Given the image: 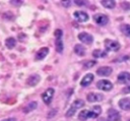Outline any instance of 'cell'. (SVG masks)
Listing matches in <instances>:
<instances>
[{"label":"cell","instance_id":"obj_1","mask_svg":"<svg viewBox=\"0 0 130 121\" xmlns=\"http://www.w3.org/2000/svg\"><path fill=\"white\" fill-rule=\"evenodd\" d=\"M84 106V102L82 101V100H80V99H78V100H75L72 104H71V106L69 107V109L67 110V112H66V117H71V116H73L74 114H75V112L77 111V109H79V108H81V107H83Z\"/></svg>","mask_w":130,"mask_h":121},{"label":"cell","instance_id":"obj_2","mask_svg":"<svg viewBox=\"0 0 130 121\" xmlns=\"http://www.w3.org/2000/svg\"><path fill=\"white\" fill-rule=\"evenodd\" d=\"M105 47H106L107 51H112V52H117L121 48L120 44L114 40H106L105 41Z\"/></svg>","mask_w":130,"mask_h":121},{"label":"cell","instance_id":"obj_3","mask_svg":"<svg viewBox=\"0 0 130 121\" xmlns=\"http://www.w3.org/2000/svg\"><path fill=\"white\" fill-rule=\"evenodd\" d=\"M96 87L104 92H110L113 88V83L107 79H101L96 82Z\"/></svg>","mask_w":130,"mask_h":121},{"label":"cell","instance_id":"obj_4","mask_svg":"<svg viewBox=\"0 0 130 121\" xmlns=\"http://www.w3.org/2000/svg\"><path fill=\"white\" fill-rule=\"evenodd\" d=\"M54 89L52 88V87H49V88H47L44 93H43V95H42V99H43V102L46 104V105H50L51 104V102H52V99H53V97H54Z\"/></svg>","mask_w":130,"mask_h":121},{"label":"cell","instance_id":"obj_5","mask_svg":"<svg viewBox=\"0 0 130 121\" xmlns=\"http://www.w3.org/2000/svg\"><path fill=\"white\" fill-rule=\"evenodd\" d=\"M93 20H94V22H95L96 24L103 26V25H106V24L108 23L109 18H108V16L105 15V14L98 13V14H94V15H93Z\"/></svg>","mask_w":130,"mask_h":121},{"label":"cell","instance_id":"obj_6","mask_svg":"<svg viewBox=\"0 0 130 121\" xmlns=\"http://www.w3.org/2000/svg\"><path fill=\"white\" fill-rule=\"evenodd\" d=\"M108 119L110 121H121V115L120 113L115 109H110L108 112Z\"/></svg>","mask_w":130,"mask_h":121},{"label":"cell","instance_id":"obj_7","mask_svg":"<svg viewBox=\"0 0 130 121\" xmlns=\"http://www.w3.org/2000/svg\"><path fill=\"white\" fill-rule=\"evenodd\" d=\"M78 39H79L80 42H82V43H84V44H91L92 41H93L92 36H91L90 34H88V33H85V32L80 33V34L78 35Z\"/></svg>","mask_w":130,"mask_h":121},{"label":"cell","instance_id":"obj_8","mask_svg":"<svg viewBox=\"0 0 130 121\" xmlns=\"http://www.w3.org/2000/svg\"><path fill=\"white\" fill-rule=\"evenodd\" d=\"M104 99V96L102 94H96V93H89L86 96V100L89 103H93V102H101Z\"/></svg>","mask_w":130,"mask_h":121},{"label":"cell","instance_id":"obj_9","mask_svg":"<svg viewBox=\"0 0 130 121\" xmlns=\"http://www.w3.org/2000/svg\"><path fill=\"white\" fill-rule=\"evenodd\" d=\"M117 81L119 83H128L130 81V73L127 71H123L121 73L118 74L117 76Z\"/></svg>","mask_w":130,"mask_h":121},{"label":"cell","instance_id":"obj_10","mask_svg":"<svg viewBox=\"0 0 130 121\" xmlns=\"http://www.w3.org/2000/svg\"><path fill=\"white\" fill-rule=\"evenodd\" d=\"M75 19L78 21V22H85L88 20V14L86 12H83V11H75L73 13Z\"/></svg>","mask_w":130,"mask_h":121},{"label":"cell","instance_id":"obj_11","mask_svg":"<svg viewBox=\"0 0 130 121\" xmlns=\"http://www.w3.org/2000/svg\"><path fill=\"white\" fill-rule=\"evenodd\" d=\"M40 80H41V77L39 74H32L26 79V83L30 86H35L40 82Z\"/></svg>","mask_w":130,"mask_h":121},{"label":"cell","instance_id":"obj_12","mask_svg":"<svg viewBox=\"0 0 130 121\" xmlns=\"http://www.w3.org/2000/svg\"><path fill=\"white\" fill-rule=\"evenodd\" d=\"M112 72H113V69L111 67H109V66H103V67H101V68H99L96 70V73L99 75H101V76H108Z\"/></svg>","mask_w":130,"mask_h":121},{"label":"cell","instance_id":"obj_13","mask_svg":"<svg viewBox=\"0 0 130 121\" xmlns=\"http://www.w3.org/2000/svg\"><path fill=\"white\" fill-rule=\"evenodd\" d=\"M93 74L92 73H87L82 79H81V81H80V84H81V86H87V85H89L92 81H93Z\"/></svg>","mask_w":130,"mask_h":121},{"label":"cell","instance_id":"obj_14","mask_svg":"<svg viewBox=\"0 0 130 121\" xmlns=\"http://www.w3.org/2000/svg\"><path fill=\"white\" fill-rule=\"evenodd\" d=\"M119 107H120L122 110L130 111V99H129V98L121 99V100L119 101Z\"/></svg>","mask_w":130,"mask_h":121},{"label":"cell","instance_id":"obj_15","mask_svg":"<svg viewBox=\"0 0 130 121\" xmlns=\"http://www.w3.org/2000/svg\"><path fill=\"white\" fill-rule=\"evenodd\" d=\"M49 53V48L47 47H44V48H41L37 54H36V60H43Z\"/></svg>","mask_w":130,"mask_h":121},{"label":"cell","instance_id":"obj_16","mask_svg":"<svg viewBox=\"0 0 130 121\" xmlns=\"http://www.w3.org/2000/svg\"><path fill=\"white\" fill-rule=\"evenodd\" d=\"M74 52H75V54H77L78 56H84L85 53H86L85 48H84L82 45H80V44H76V45L74 46Z\"/></svg>","mask_w":130,"mask_h":121},{"label":"cell","instance_id":"obj_17","mask_svg":"<svg viewBox=\"0 0 130 121\" xmlns=\"http://www.w3.org/2000/svg\"><path fill=\"white\" fill-rule=\"evenodd\" d=\"M101 3L104 7L108 8V9H113L116 6V1H114V0H102Z\"/></svg>","mask_w":130,"mask_h":121},{"label":"cell","instance_id":"obj_18","mask_svg":"<svg viewBox=\"0 0 130 121\" xmlns=\"http://www.w3.org/2000/svg\"><path fill=\"white\" fill-rule=\"evenodd\" d=\"M88 118H90V111L89 110H82L78 114V119L81 120V121H85Z\"/></svg>","mask_w":130,"mask_h":121},{"label":"cell","instance_id":"obj_19","mask_svg":"<svg viewBox=\"0 0 130 121\" xmlns=\"http://www.w3.org/2000/svg\"><path fill=\"white\" fill-rule=\"evenodd\" d=\"M90 111V118H96L101 112H102V108L100 106H93V108H91Z\"/></svg>","mask_w":130,"mask_h":121},{"label":"cell","instance_id":"obj_20","mask_svg":"<svg viewBox=\"0 0 130 121\" xmlns=\"http://www.w3.org/2000/svg\"><path fill=\"white\" fill-rule=\"evenodd\" d=\"M37 106H38V104H37V102H30V103H28L24 108H23V112L24 113H28V112H31V111H34L35 109H37Z\"/></svg>","mask_w":130,"mask_h":121},{"label":"cell","instance_id":"obj_21","mask_svg":"<svg viewBox=\"0 0 130 121\" xmlns=\"http://www.w3.org/2000/svg\"><path fill=\"white\" fill-rule=\"evenodd\" d=\"M5 45H6V47H7L8 49H12V48L15 47V45H16V41H15V39L12 38V37L7 38L6 41H5Z\"/></svg>","mask_w":130,"mask_h":121},{"label":"cell","instance_id":"obj_22","mask_svg":"<svg viewBox=\"0 0 130 121\" xmlns=\"http://www.w3.org/2000/svg\"><path fill=\"white\" fill-rule=\"evenodd\" d=\"M120 29L123 33V35H125L126 37H130V24H126V23L121 24Z\"/></svg>","mask_w":130,"mask_h":121},{"label":"cell","instance_id":"obj_23","mask_svg":"<svg viewBox=\"0 0 130 121\" xmlns=\"http://www.w3.org/2000/svg\"><path fill=\"white\" fill-rule=\"evenodd\" d=\"M55 48L58 53H62L63 51V42L62 39H56L55 40Z\"/></svg>","mask_w":130,"mask_h":121},{"label":"cell","instance_id":"obj_24","mask_svg":"<svg viewBox=\"0 0 130 121\" xmlns=\"http://www.w3.org/2000/svg\"><path fill=\"white\" fill-rule=\"evenodd\" d=\"M107 54H106V52H104V51H102V50H99V49H96V50H94L93 52H92V56L94 57V58H102V57H105Z\"/></svg>","mask_w":130,"mask_h":121},{"label":"cell","instance_id":"obj_25","mask_svg":"<svg viewBox=\"0 0 130 121\" xmlns=\"http://www.w3.org/2000/svg\"><path fill=\"white\" fill-rule=\"evenodd\" d=\"M96 64V61H94V60H89V61H87V62H85L84 64H83V67L85 68V69H87V68H91L93 65H95Z\"/></svg>","mask_w":130,"mask_h":121},{"label":"cell","instance_id":"obj_26","mask_svg":"<svg viewBox=\"0 0 130 121\" xmlns=\"http://www.w3.org/2000/svg\"><path fill=\"white\" fill-rule=\"evenodd\" d=\"M54 35H55L56 39H62V31L61 29H56Z\"/></svg>","mask_w":130,"mask_h":121},{"label":"cell","instance_id":"obj_27","mask_svg":"<svg viewBox=\"0 0 130 121\" xmlns=\"http://www.w3.org/2000/svg\"><path fill=\"white\" fill-rule=\"evenodd\" d=\"M122 94H130V84L125 86L123 89H122Z\"/></svg>","mask_w":130,"mask_h":121},{"label":"cell","instance_id":"obj_28","mask_svg":"<svg viewBox=\"0 0 130 121\" xmlns=\"http://www.w3.org/2000/svg\"><path fill=\"white\" fill-rule=\"evenodd\" d=\"M74 3H75L76 5H78V6H83V5H85V4H86V1H80V0H76V1H74Z\"/></svg>","mask_w":130,"mask_h":121},{"label":"cell","instance_id":"obj_29","mask_svg":"<svg viewBox=\"0 0 130 121\" xmlns=\"http://www.w3.org/2000/svg\"><path fill=\"white\" fill-rule=\"evenodd\" d=\"M61 3H62V5H63V6L68 7V6H70V3H71V2H70V1H62Z\"/></svg>","mask_w":130,"mask_h":121},{"label":"cell","instance_id":"obj_30","mask_svg":"<svg viewBox=\"0 0 130 121\" xmlns=\"http://www.w3.org/2000/svg\"><path fill=\"white\" fill-rule=\"evenodd\" d=\"M1 121H16L15 118H6V119H3Z\"/></svg>","mask_w":130,"mask_h":121},{"label":"cell","instance_id":"obj_31","mask_svg":"<svg viewBox=\"0 0 130 121\" xmlns=\"http://www.w3.org/2000/svg\"><path fill=\"white\" fill-rule=\"evenodd\" d=\"M98 121H110V120H109V119H107V118L101 117V118H99V119H98Z\"/></svg>","mask_w":130,"mask_h":121},{"label":"cell","instance_id":"obj_32","mask_svg":"<svg viewBox=\"0 0 130 121\" xmlns=\"http://www.w3.org/2000/svg\"><path fill=\"white\" fill-rule=\"evenodd\" d=\"M10 3H11V4H12V3H13V4H17V3H21V1H10Z\"/></svg>","mask_w":130,"mask_h":121},{"label":"cell","instance_id":"obj_33","mask_svg":"<svg viewBox=\"0 0 130 121\" xmlns=\"http://www.w3.org/2000/svg\"><path fill=\"white\" fill-rule=\"evenodd\" d=\"M128 121H130V119H129V120H128Z\"/></svg>","mask_w":130,"mask_h":121}]
</instances>
